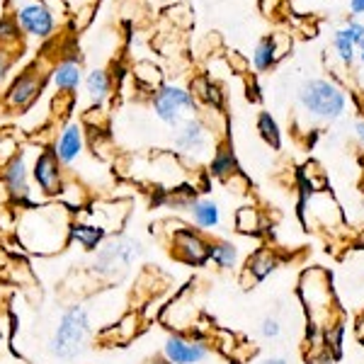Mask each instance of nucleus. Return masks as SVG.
I'll return each mask as SVG.
<instances>
[{
  "mask_svg": "<svg viewBox=\"0 0 364 364\" xmlns=\"http://www.w3.org/2000/svg\"><path fill=\"white\" fill-rule=\"evenodd\" d=\"M13 20L17 22L20 32L29 39H37V42H51L56 37L58 22L54 15L46 10L42 0H27L13 8Z\"/></svg>",
  "mask_w": 364,
  "mask_h": 364,
  "instance_id": "nucleus-10",
  "label": "nucleus"
},
{
  "mask_svg": "<svg viewBox=\"0 0 364 364\" xmlns=\"http://www.w3.org/2000/svg\"><path fill=\"white\" fill-rule=\"evenodd\" d=\"M32 168L27 166V154L20 151L13 161H8L0 168V185L5 190V197L15 204L17 209L37 207V199L32 197Z\"/></svg>",
  "mask_w": 364,
  "mask_h": 364,
  "instance_id": "nucleus-8",
  "label": "nucleus"
},
{
  "mask_svg": "<svg viewBox=\"0 0 364 364\" xmlns=\"http://www.w3.org/2000/svg\"><path fill=\"white\" fill-rule=\"evenodd\" d=\"M107 233L102 231V228L87 224V221H70V228H68V240H75V243H80V248L85 250H97L100 243L105 240Z\"/></svg>",
  "mask_w": 364,
  "mask_h": 364,
  "instance_id": "nucleus-23",
  "label": "nucleus"
},
{
  "mask_svg": "<svg viewBox=\"0 0 364 364\" xmlns=\"http://www.w3.org/2000/svg\"><path fill=\"white\" fill-rule=\"evenodd\" d=\"M277 61L279 56H277V44H274V34H267V37H262L257 42L255 51H252V66H255V70H260V73H265Z\"/></svg>",
  "mask_w": 364,
  "mask_h": 364,
  "instance_id": "nucleus-29",
  "label": "nucleus"
},
{
  "mask_svg": "<svg viewBox=\"0 0 364 364\" xmlns=\"http://www.w3.org/2000/svg\"><path fill=\"white\" fill-rule=\"evenodd\" d=\"M236 173H238V163H236L233 151L228 149V146H219L209 161V175L211 178H219V180L226 182L231 175H236Z\"/></svg>",
  "mask_w": 364,
  "mask_h": 364,
  "instance_id": "nucleus-27",
  "label": "nucleus"
},
{
  "mask_svg": "<svg viewBox=\"0 0 364 364\" xmlns=\"http://www.w3.org/2000/svg\"><path fill=\"white\" fill-rule=\"evenodd\" d=\"M151 107H154V114L163 124L175 129L185 119H190L187 114L197 112L199 105L195 95L190 92V87H182L178 83H163L154 95H151Z\"/></svg>",
  "mask_w": 364,
  "mask_h": 364,
  "instance_id": "nucleus-7",
  "label": "nucleus"
},
{
  "mask_svg": "<svg viewBox=\"0 0 364 364\" xmlns=\"http://www.w3.org/2000/svg\"><path fill=\"white\" fill-rule=\"evenodd\" d=\"M357 338H360L362 343H364V316H362L360 321H357Z\"/></svg>",
  "mask_w": 364,
  "mask_h": 364,
  "instance_id": "nucleus-44",
  "label": "nucleus"
},
{
  "mask_svg": "<svg viewBox=\"0 0 364 364\" xmlns=\"http://www.w3.org/2000/svg\"><path fill=\"white\" fill-rule=\"evenodd\" d=\"M299 216H301L304 226L314 228H336L343 226V211L336 197L326 190H301V199H299Z\"/></svg>",
  "mask_w": 364,
  "mask_h": 364,
  "instance_id": "nucleus-9",
  "label": "nucleus"
},
{
  "mask_svg": "<svg viewBox=\"0 0 364 364\" xmlns=\"http://www.w3.org/2000/svg\"><path fill=\"white\" fill-rule=\"evenodd\" d=\"M333 44H336V51L338 56L343 58L345 63H352V58H355V37H352V32L348 27L338 29L336 32V39H333Z\"/></svg>",
  "mask_w": 364,
  "mask_h": 364,
  "instance_id": "nucleus-33",
  "label": "nucleus"
},
{
  "mask_svg": "<svg viewBox=\"0 0 364 364\" xmlns=\"http://www.w3.org/2000/svg\"><path fill=\"white\" fill-rule=\"evenodd\" d=\"M360 46H362V63H364V42H362Z\"/></svg>",
  "mask_w": 364,
  "mask_h": 364,
  "instance_id": "nucleus-46",
  "label": "nucleus"
},
{
  "mask_svg": "<svg viewBox=\"0 0 364 364\" xmlns=\"http://www.w3.org/2000/svg\"><path fill=\"white\" fill-rule=\"evenodd\" d=\"M85 216L90 219L87 224L102 228L105 233L119 231L129 216V202H119V199H100V202L87 204Z\"/></svg>",
  "mask_w": 364,
  "mask_h": 364,
  "instance_id": "nucleus-16",
  "label": "nucleus"
},
{
  "mask_svg": "<svg viewBox=\"0 0 364 364\" xmlns=\"http://www.w3.org/2000/svg\"><path fill=\"white\" fill-rule=\"evenodd\" d=\"M299 102L309 114L318 117V119H338L345 112L348 100L336 83L314 78L299 87Z\"/></svg>",
  "mask_w": 364,
  "mask_h": 364,
  "instance_id": "nucleus-6",
  "label": "nucleus"
},
{
  "mask_svg": "<svg viewBox=\"0 0 364 364\" xmlns=\"http://www.w3.org/2000/svg\"><path fill=\"white\" fill-rule=\"evenodd\" d=\"M15 58L17 56L0 49V90H3L5 83H8V75H10V70H13V66H15Z\"/></svg>",
  "mask_w": 364,
  "mask_h": 364,
  "instance_id": "nucleus-38",
  "label": "nucleus"
},
{
  "mask_svg": "<svg viewBox=\"0 0 364 364\" xmlns=\"http://www.w3.org/2000/svg\"><path fill=\"white\" fill-rule=\"evenodd\" d=\"M255 127H257V134L262 136V141H265L267 146H272L274 151H279V146H282V132H279L277 119H274V117L269 114V112H260V114H257Z\"/></svg>",
  "mask_w": 364,
  "mask_h": 364,
  "instance_id": "nucleus-30",
  "label": "nucleus"
},
{
  "mask_svg": "<svg viewBox=\"0 0 364 364\" xmlns=\"http://www.w3.org/2000/svg\"><path fill=\"white\" fill-rule=\"evenodd\" d=\"M350 10H352L355 15L364 13V0H350Z\"/></svg>",
  "mask_w": 364,
  "mask_h": 364,
  "instance_id": "nucleus-41",
  "label": "nucleus"
},
{
  "mask_svg": "<svg viewBox=\"0 0 364 364\" xmlns=\"http://www.w3.org/2000/svg\"><path fill=\"white\" fill-rule=\"evenodd\" d=\"M80 3H90V0H80Z\"/></svg>",
  "mask_w": 364,
  "mask_h": 364,
  "instance_id": "nucleus-47",
  "label": "nucleus"
},
{
  "mask_svg": "<svg viewBox=\"0 0 364 364\" xmlns=\"http://www.w3.org/2000/svg\"><path fill=\"white\" fill-rule=\"evenodd\" d=\"M58 58H49L46 54H42L39 58H34L29 66H25L20 73L10 80V85L5 87L3 97H0V107L10 114H22L42 97L46 83L51 78V68Z\"/></svg>",
  "mask_w": 364,
  "mask_h": 364,
  "instance_id": "nucleus-3",
  "label": "nucleus"
},
{
  "mask_svg": "<svg viewBox=\"0 0 364 364\" xmlns=\"http://www.w3.org/2000/svg\"><path fill=\"white\" fill-rule=\"evenodd\" d=\"M32 180L37 182L44 197H58L66 182V170L58 163L54 149H42L32 163Z\"/></svg>",
  "mask_w": 364,
  "mask_h": 364,
  "instance_id": "nucleus-14",
  "label": "nucleus"
},
{
  "mask_svg": "<svg viewBox=\"0 0 364 364\" xmlns=\"http://www.w3.org/2000/svg\"><path fill=\"white\" fill-rule=\"evenodd\" d=\"M355 136H357V141H360V146H364V119H360L355 124Z\"/></svg>",
  "mask_w": 364,
  "mask_h": 364,
  "instance_id": "nucleus-40",
  "label": "nucleus"
},
{
  "mask_svg": "<svg viewBox=\"0 0 364 364\" xmlns=\"http://www.w3.org/2000/svg\"><path fill=\"white\" fill-rule=\"evenodd\" d=\"M209 144H211V129L202 119H197V117H190L180 127H175L173 146H175V154L180 158H190L195 163L202 161L209 154Z\"/></svg>",
  "mask_w": 364,
  "mask_h": 364,
  "instance_id": "nucleus-11",
  "label": "nucleus"
},
{
  "mask_svg": "<svg viewBox=\"0 0 364 364\" xmlns=\"http://www.w3.org/2000/svg\"><path fill=\"white\" fill-rule=\"evenodd\" d=\"M209 262H214L219 269H233L238 262V245L231 240H211Z\"/></svg>",
  "mask_w": 364,
  "mask_h": 364,
  "instance_id": "nucleus-28",
  "label": "nucleus"
},
{
  "mask_svg": "<svg viewBox=\"0 0 364 364\" xmlns=\"http://www.w3.org/2000/svg\"><path fill=\"white\" fill-rule=\"evenodd\" d=\"M260 364H289L284 360V357H267V360H262Z\"/></svg>",
  "mask_w": 364,
  "mask_h": 364,
  "instance_id": "nucleus-42",
  "label": "nucleus"
},
{
  "mask_svg": "<svg viewBox=\"0 0 364 364\" xmlns=\"http://www.w3.org/2000/svg\"><path fill=\"white\" fill-rule=\"evenodd\" d=\"M70 216L66 207H37L22 209L17 219V240L34 255H51L68 243Z\"/></svg>",
  "mask_w": 364,
  "mask_h": 364,
  "instance_id": "nucleus-1",
  "label": "nucleus"
},
{
  "mask_svg": "<svg viewBox=\"0 0 364 364\" xmlns=\"http://www.w3.org/2000/svg\"><path fill=\"white\" fill-rule=\"evenodd\" d=\"M296 294L301 299L304 311L309 318V340L316 345L323 336V331L333 323L343 321L338 314V301L333 294V279L326 267H306L299 277Z\"/></svg>",
  "mask_w": 364,
  "mask_h": 364,
  "instance_id": "nucleus-2",
  "label": "nucleus"
},
{
  "mask_svg": "<svg viewBox=\"0 0 364 364\" xmlns=\"http://www.w3.org/2000/svg\"><path fill=\"white\" fill-rule=\"evenodd\" d=\"M87 146V132L83 122H66L54 141V154L63 168H70L83 158Z\"/></svg>",
  "mask_w": 364,
  "mask_h": 364,
  "instance_id": "nucleus-15",
  "label": "nucleus"
},
{
  "mask_svg": "<svg viewBox=\"0 0 364 364\" xmlns=\"http://www.w3.org/2000/svg\"><path fill=\"white\" fill-rule=\"evenodd\" d=\"M233 226H236V231L240 236H260L262 228V214L257 207H252V204H245V207H238L236 214H233Z\"/></svg>",
  "mask_w": 364,
  "mask_h": 364,
  "instance_id": "nucleus-25",
  "label": "nucleus"
},
{
  "mask_svg": "<svg viewBox=\"0 0 364 364\" xmlns=\"http://www.w3.org/2000/svg\"><path fill=\"white\" fill-rule=\"evenodd\" d=\"M22 46H25V34L20 32L13 15H3L0 17V49L17 56L22 51Z\"/></svg>",
  "mask_w": 364,
  "mask_h": 364,
  "instance_id": "nucleus-26",
  "label": "nucleus"
},
{
  "mask_svg": "<svg viewBox=\"0 0 364 364\" xmlns=\"http://www.w3.org/2000/svg\"><path fill=\"white\" fill-rule=\"evenodd\" d=\"M17 154H20V141L8 132L0 134V168H3L8 161H13Z\"/></svg>",
  "mask_w": 364,
  "mask_h": 364,
  "instance_id": "nucleus-34",
  "label": "nucleus"
},
{
  "mask_svg": "<svg viewBox=\"0 0 364 364\" xmlns=\"http://www.w3.org/2000/svg\"><path fill=\"white\" fill-rule=\"evenodd\" d=\"M141 255V245L139 240L129 238V236H114L100 243V248L95 252L90 262V272L100 279H122L124 274L132 269V265L136 262V257Z\"/></svg>",
  "mask_w": 364,
  "mask_h": 364,
  "instance_id": "nucleus-5",
  "label": "nucleus"
},
{
  "mask_svg": "<svg viewBox=\"0 0 364 364\" xmlns=\"http://www.w3.org/2000/svg\"><path fill=\"white\" fill-rule=\"evenodd\" d=\"M228 63H231L233 73H236V70H238V73H245V70H248V61H245L238 51H231V54H228Z\"/></svg>",
  "mask_w": 364,
  "mask_h": 364,
  "instance_id": "nucleus-39",
  "label": "nucleus"
},
{
  "mask_svg": "<svg viewBox=\"0 0 364 364\" xmlns=\"http://www.w3.org/2000/svg\"><path fill=\"white\" fill-rule=\"evenodd\" d=\"M49 80L54 83L56 92H70V95H75V90H78L80 83L85 80L83 61H80V56L63 54L54 63V68H51V78Z\"/></svg>",
  "mask_w": 364,
  "mask_h": 364,
  "instance_id": "nucleus-18",
  "label": "nucleus"
},
{
  "mask_svg": "<svg viewBox=\"0 0 364 364\" xmlns=\"http://www.w3.org/2000/svg\"><path fill=\"white\" fill-rule=\"evenodd\" d=\"M129 73H132L134 85H136L141 92H149V95H154L158 87L166 83L163 68L158 66L156 61H149V58H141V61H136Z\"/></svg>",
  "mask_w": 364,
  "mask_h": 364,
  "instance_id": "nucleus-20",
  "label": "nucleus"
},
{
  "mask_svg": "<svg viewBox=\"0 0 364 364\" xmlns=\"http://www.w3.org/2000/svg\"><path fill=\"white\" fill-rule=\"evenodd\" d=\"M97 13V0H90V3H78V8H70V29L73 32H83V29L95 20Z\"/></svg>",
  "mask_w": 364,
  "mask_h": 364,
  "instance_id": "nucleus-31",
  "label": "nucleus"
},
{
  "mask_svg": "<svg viewBox=\"0 0 364 364\" xmlns=\"http://www.w3.org/2000/svg\"><path fill=\"white\" fill-rule=\"evenodd\" d=\"M46 5V10H49L51 15H54V20L61 25V22H68L70 17V3L68 0H42Z\"/></svg>",
  "mask_w": 364,
  "mask_h": 364,
  "instance_id": "nucleus-35",
  "label": "nucleus"
},
{
  "mask_svg": "<svg viewBox=\"0 0 364 364\" xmlns=\"http://www.w3.org/2000/svg\"><path fill=\"white\" fill-rule=\"evenodd\" d=\"M306 364H336V357L323 348V343H316V345H311V352L306 355Z\"/></svg>",
  "mask_w": 364,
  "mask_h": 364,
  "instance_id": "nucleus-36",
  "label": "nucleus"
},
{
  "mask_svg": "<svg viewBox=\"0 0 364 364\" xmlns=\"http://www.w3.org/2000/svg\"><path fill=\"white\" fill-rule=\"evenodd\" d=\"M209 245L211 240L202 236V231H195V228L182 224L178 231L170 233V252H173L175 260L185 262V265L192 267H202L209 262Z\"/></svg>",
  "mask_w": 364,
  "mask_h": 364,
  "instance_id": "nucleus-12",
  "label": "nucleus"
},
{
  "mask_svg": "<svg viewBox=\"0 0 364 364\" xmlns=\"http://www.w3.org/2000/svg\"><path fill=\"white\" fill-rule=\"evenodd\" d=\"M73 105H75V95L70 92H56L54 100H51V122L54 124H66V117L73 112Z\"/></svg>",
  "mask_w": 364,
  "mask_h": 364,
  "instance_id": "nucleus-32",
  "label": "nucleus"
},
{
  "mask_svg": "<svg viewBox=\"0 0 364 364\" xmlns=\"http://www.w3.org/2000/svg\"><path fill=\"white\" fill-rule=\"evenodd\" d=\"M211 355V345L204 338H190L185 333H170L163 340V360L170 364H202Z\"/></svg>",
  "mask_w": 364,
  "mask_h": 364,
  "instance_id": "nucleus-13",
  "label": "nucleus"
},
{
  "mask_svg": "<svg viewBox=\"0 0 364 364\" xmlns=\"http://www.w3.org/2000/svg\"><path fill=\"white\" fill-rule=\"evenodd\" d=\"M90 314L75 304L68 311H63L54 336L49 340V352L63 362L75 360V357H80L85 352L87 343H90Z\"/></svg>",
  "mask_w": 364,
  "mask_h": 364,
  "instance_id": "nucleus-4",
  "label": "nucleus"
},
{
  "mask_svg": "<svg viewBox=\"0 0 364 364\" xmlns=\"http://www.w3.org/2000/svg\"><path fill=\"white\" fill-rule=\"evenodd\" d=\"M260 336L267 338V340H274L282 336V323L277 316H265L260 323Z\"/></svg>",
  "mask_w": 364,
  "mask_h": 364,
  "instance_id": "nucleus-37",
  "label": "nucleus"
},
{
  "mask_svg": "<svg viewBox=\"0 0 364 364\" xmlns=\"http://www.w3.org/2000/svg\"><path fill=\"white\" fill-rule=\"evenodd\" d=\"M190 92L195 95L197 105L204 102V105H209L211 109H221V107H224V92H221V85L214 83V80L207 78V75H199V78L192 80Z\"/></svg>",
  "mask_w": 364,
  "mask_h": 364,
  "instance_id": "nucleus-24",
  "label": "nucleus"
},
{
  "mask_svg": "<svg viewBox=\"0 0 364 364\" xmlns=\"http://www.w3.org/2000/svg\"><path fill=\"white\" fill-rule=\"evenodd\" d=\"M139 328H141V316L136 311H129V314L122 316L119 323H114L112 328H105L100 338L107 345H127L139 336Z\"/></svg>",
  "mask_w": 364,
  "mask_h": 364,
  "instance_id": "nucleus-21",
  "label": "nucleus"
},
{
  "mask_svg": "<svg viewBox=\"0 0 364 364\" xmlns=\"http://www.w3.org/2000/svg\"><path fill=\"white\" fill-rule=\"evenodd\" d=\"M83 83H85L87 100H90V107H105L114 92V80L107 68H92L85 75Z\"/></svg>",
  "mask_w": 364,
  "mask_h": 364,
  "instance_id": "nucleus-19",
  "label": "nucleus"
},
{
  "mask_svg": "<svg viewBox=\"0 0 364 364\" xmlns=\"http://www.w3.org/2000/svg\"><path fill=\"white\" fill-rule=\"evenodd\" d=\"M146 364H170L168 360H163V357H154V360H149Z\"/></svg>",
  "mask_w": 364,
  "mask_h": 364,
  "instance_id": "nucleus-45",
  "label": "nucleus"
},
{
  "mask_svg": "<svg viewBox=\"0 0 364 364\" xmlns=\"http://www.w3.org/2000/svg\"><path fill=\"white\" fill-rule=\"evenodd\" d=\"M190 214H192V221L202 228V231H211V228H219L221 224V207L214 202V199H195L190 204Z\"/></svg>",
  "mask_w": 364,
  "mask_h": 364,
  "instance_id": "nucleus-22",
  "label": "nucleus"
},
{
  "mask_svg": "<svg viewBox=\"0 0 364 364\" xmlns=\"http://www.w3.org/2000/svg\"><path fill=\"white\" fill-rule=\"evenodd\" d=\"M279 265H282V260H279L277 250L265 248V245L257 248L248 257V262H245V267H243V274H240V284H243V289H250L252 284H260V282L267 279Z\"/></svg>",
  "mask_w": 364,
  "mask_h": 364,
  "instance_id": "nucleus-17",
  "label": "nucleus"
},
{
  "mask_svg": "<svg viewBox=\"0 0 364 364\" xmlns=\"http://www.w3.org/2000/svg\"><path fill=\"white\" fill-rule=\"evenodd\" d=\"M8 267V255H5V250H3V245H0V272Z\"/></svg>",
  "mask_w": 364,
  "mask_h": 364,
  "instance_id": "nucleus-43",
  "label": "nucleus"
}]
</instances>
